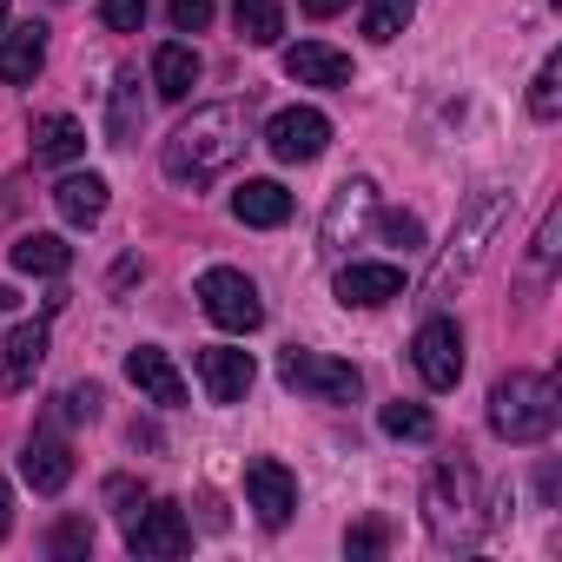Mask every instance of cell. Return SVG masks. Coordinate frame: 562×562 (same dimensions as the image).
Segmentation results:
<instances>
[{"mask_svg": "<svg viewBox=\"0 0 562 562\" xmlns=\"http://www.w3.org/2000/svg\"><path fill=\"white\" fill-rule=\"evenodd\" d=\"M238 159H245V113L238 106H199L192 120L172 126V139L159 153L166 179L172 186H192V192H205L212 179H225Z\"/></svg>", "mask_w": 562, "mask_h": 562, "instance_id": "6da1fadb", "label": "cell"}, {"mask_svg": "<svg viewBox=\"0 0 562 562\" xmlns=\"http://www.w3.org/2000/svg\"><path fill=\"white\" fill-rule=\"evenodd\" d=\"M503 218H509V192H503V186H483V192L463 205L457 232L443 238V251H437V265H430V278H424V305H443L457 285H470V271L490 258Z\"/></svg>", "mask_w": 562, "mask_h": 562, "instance_id": "7a4b0ae2", "label": "cell"}, {"mask_svg": "<svg viewBox=\"0 0 562 562\" xmlns=\"http://www.w3.org/2000/svg\"><path fill=\"white\" fill-rule=\"evenodd\" d=\"M555 417H562V397H555V384L542 371H509L490 391V424L509 443H542L555 430Z\"/></svg>", "mask_w": 562, "mask_h": 562, "instance_id": "3957f363", "label": "cell"}, {"mask_svg": "<svg viewBox=\"0 0 562 562\" xmlns=\"http://www.w3.org/2000/svg\"><path fill=\"white\" fill-rule=\"evenodd\" d=\"M278 378H285V391H299V397H312V404H358V391H364L358 364L325 358V351H299V345L278 358Z\"/></svg>", "mask_w": 562, "mask_h": 562, "instance_id": "277c9868", "label": "cell"}, {"mask_svg": "<svg viewBox=\"0 0 562 562\" xmlns=\"http://www.w3.org/2000/svg\"><path fill=\"white\" fill-rule=\"evenodd\" d=\"M424 516H430V536L437 542H463L470 522H476V470L470 463H443L424 490Z\"/></svg>", "mask_w": 562, "mask_h": 562, "instance_id": "5b68a950", "label": "cell"}, {"mask_svg": "<svg viewBox=\"0 0 562 562\" xmlns=\"http://www.w3.org/2000/svg\"><path fill=\"white\" fill-rule=\"evenodd\" d=\"M199 305H205V318L218 325V331H258L265 325V305H258V285L245 271H232V265H212L205 278H199Z\"/></svg>", "mask_w": 562, "mask_h": 562, "instance_id": "8992f818", "label": "cell"}, {"mask_svg": "<svg viewBox=\"0 0 562 562\" xmlns=\"http://www.w3.org/2000/svg\"><path fill=\"white\" fill-rule=\"evenodd\" d=\"M265 146H271V159H285V166H312L331 146V120L318 106H285V113H271Z\"/></svg>", "mask_w": 562, "mask_h": 562, "instance_id": "52a82bcc", "label": "cell"}, {"mask_svg": "<svg viewBox=\"0 0 562 562\" xmlns=\"http://www.w3.org/2000/svg\"><path fill=\"white\" fill-rule=\"evenodd\" d=\"M411 364H417V378L430 391H457V378H463V331L450 318H424L417 338H411Z\"/></svg>", "mask_w": 562, "mask_h": 562, "instance_id": "ba28073f", "label": "cell"}, {"mask_svg": "<svg viewBox=\"0 0 562 562\" xmlns=\"http://www.w3.org/2000/svg\"><path fill=\"white\" fill-rule=\"evenodd\" d=\"M245 503H251V516L265 529H285L292 509H299V476L278 463V457H251L245 463Z\"/></svg>", "mask_w": 562, "mask_h": 562, "instance_id": "9c48e42d", "label": "cell"}, {"mask_svg": "<svg viewBox=\"0 0 562 562\" xmlns=\"http://www.w3.org/2000/svg\"><path fill=\"white\" fill-rule=\"evenodd\" d=\"M371 212H378V186L371 179H345L338 192H331V205H325V225H318V251L325 258H338L364 225H371Z\"/></svg>", "mask_w": 562, "mask_h": 562, "instance_id": "30bf717a", "label": "cell"}, {"mask_svg": "<svg viewBox=\"0 0 562 562\" xmlns=\"http://www.w3.org/2000/svg\"><path fill=\"white\" fill-rule=\"evenodd\" d=\"M126 549L133 555H186L192 549V522L179 516V503H146L126 529Z\"/></svg>", "mask_w": 562, "mask_h": 562, "instance_id": "8fae6325", "label": "cell"}, {"mask_svg": "<svg viewBox=\"0 0 562 562\" xmlns=\"http://www.w3.org/2000/svg\"><path fill=\"white\" fill-rule=\"evenodd\" d=\"M126 378H133V391H139L146 404H159V411H179V404H186V378H179V364H172L159 345L126 351Z\"/></svg>", "mask_w": 562, "mask_h": 562, "instance_id": "7c38bea8", "label": "cell"}, {"mask_svg": "<svg viewBox=\"0 0 562 562\" xmlns=\"http://www.w3.org/2000/svg\"><path fill=\"white\" fill-rule=\"evenodd\" d=\"M251 378H258L251 351H232V345H212V351H199V384H205V397H212V404H245Z\"/></svg>", "mask_w": 562, "mask_h": 562, "instance_id": "4fadbf2b", "label": "cell"}, {"mask_svg": "<svg viewBox=\"0 0 562 562\" xmlns=\"http://www.w3.org/2000/svg\"><path fill=\"white\" fill-rule=\"evenodd\" d=\"M391 299H404V271L397 265H338V305H358V312H378V305H391Z\"/></svg>", "mask_w": 562, "mask_h": 562, "instance_id": "5bb4252c", "label": "cell"}, {"mask_svg": "<svg viewBox=\"0 0 562 562\" xmlns=\"http://www.w3.org/2000/svg\"><path fill=\"white\" fill-rule=\"evenodd\" d=\"M21 476H27L41 496H60V490L74 483V450H67L54 430H41V437H27V450H21Z\"/></svg>", "mask_w": 562, "mask_h": 562, "instance_id": "9a60e30c", "label": "cell"}, {"mask_svg": "<svg viewBox=\"0 0 562 562\" xmlns=\"http://www.w3.org/2000/svg\"><path fill=\"white\" fill-rule=\"evenodd\" d=\"M41 364H47V325H14L0 345V391H27Z\"/></svg>", "mask_w": 562, "mask_h": 562, "instance_id": "2e32d148", "label": "cell"}, {"mask_svg": "<svg viewBox=\"0 0 562 562\" xmlns=\"http://www.w3.org/2000/svg\"><path fill=\"white\" fill-rule=\"evenodd\" d=\"M285 80H299V87H351V54H338L325 41H299L285 54Z\"/></svg>", "mask_w": 562, "mask_h": 562, "instance_id": "e0dca14e", "label": "cell"}, {"mask_svg": "<svg viewBox=\"0 0 562 562\" xmlns=\"http://www.w3.org/2000/svg\"><path fill=\"white\" fill-rule=\"evenodd\" d=\"M232 218L271 232V225H285V218H292V192L278 186V179H245V186L232 192Z\"/></svg>", "mask_w": 562, "mask_h": 562, "instance_id": "ac0fdd59", "label": "cell"}, {"mask_svg": "<svg viewBox=\"0 0 562 562\" xmlns=\"http://www.w3.org/2000/svg\"><path fill=\"white\" fill-rule=\"evenodd\" d=\"M41 67H47V27L41 21H27L21 34L0 41V80H8V87H34Z\"/></svg>", "mask_w": 562, "mask_h": 562, "instance_id": "d6986e66", "label": "cell"}, {"mask_svg": "<svg viewBox=\"0 0 562 562\" xmlns=\"http://www.w3.org/2000/svg\"><path fill=\"white\" fill-rule=\"evenodd\" d=\"M54 205H60L67 225H100L106 218V179L100 172H67L54 186Z\"/></svg>", "mask_w": 562, "mask_h": 562, "instance_id": "ffe728a7", "label": "cell"}, {"mask_svg": "<svg viewBox=\"0 0 562 562\" xmlns=\"http://www.w3.org/2000/svg\"><path fill=\"white\" fill-rule=\"evenodd\" d=\"M192 87H199V54L186 41H166L153 54V93L159 100H192Z\"/></svg>", "mask_w": 562, "mask_h": 562, "instance_id": "44dd1931", "label": "cell"}, {"mask_svg": "<svg viewBox=\"0 0 562 562\" xmlns=\"http://www.w3.org/2000/svg\"><path fill=\"white\" fill-rule=\"evenodd\" d=\"M87 153V126L74 120V113H47V120H34V159H47V166H74Z\"/></svg>", "mask_w": 562, "mask_h": 562, "instance_id": "7402d4cb", "label": "cell"}, {"mask_svg": "<svg viewBox=\"0 0 562 562\" xmlns=\"http://www.w3.org/2000/svg\"><path fill=\"white\" fill-rule=\"evenodd\" d=\"M74 265V245L60 238V232H27V238H14V271H27V278H60Z\"/></svg>", "mask_w": 562, "mask_h": 562, "instance_id": "603a6c76", "label": "cell"}, {"mask_svg": "<svg viewBox=\"0 0 562 562\" xmlns=\"http://www.w3.org/2000/svg\"><path fill=\"white\" fill-rule=\"evenodd\" d=\"M139 120H146L139 74H120V80H113V113H106V146H133V139H139Z\"/></svg>", "mask_w": 562, "mask_h": 562, "instance_id": "cb8c5ba5", "label": "cell"}, {"mask_svg": "<svg viewBox=\"0 0 562 562\" xmlns=\"http://www.w3.org/2000/svg\"><path fill=\"white\" fill-rule=\"evenodd\" d=\"M232 27H238L245 47H271L278 34H285V8H278V0H238V8H232Z\"/></svg>", "mask_w": 562, "mask_h": 562, "instance_id": "d4e9b609", "label": "cell"}, {"mask_svg": "<svg viewBox=\"0 0 562 562\" xmlns=\"http://www.w3.org/2000/svg\"><path fill=\"white\" fill-rule=\"evenodd\" d=\"M411 14H417V0H371L364 8V41H397L404 27H411Z\"/></svg>", "mask_w": 562, "mask_h": 562, "instance_id": "484cf974", "label": "cell"}, {"mask_svg": "<svg viewBox=\"0 0 562 562\" xmlns=\"http://www.w3.org/2000/svg\"><path fill=\"white\" fill-rule=\"evenodd\" d=\"M529 113H536L542 126L562 113V54H549V60L536 67V87H529Z\"/></svg>", "mask_w": 562, "mask_h": 562, "instance_id": "4316f807", "label": "cell"}, {"mask_svg": "<svg viewBox=\"0 0 562 562\" xmlns=\"http://www.w3.org/2000/svg\"><path fill=\"white\" fill-rule=\"evenodd\" d=\"M378 424H384L391 437H411V443H424V437L437 430V417H430L424 404H404V397H397V404H384V417H378Z\"/></svg>", "mask_w": 562, "mask_h": 562, "instance_id": "83f0119b", "label": "cell"}, {"mask_svg": "<svg viewBox=\"0 0 562 562\" xmlns=\"http://www.w3.org/2000/svg\"><path fill=\"white\" fill-rule=\"evenodd\" d=\"M100 21L113 34H139L146 27V0H100Z\"/></svg>", "mask_w": 562, "mask_h": 562, "instance_id": "f1b7e54d", "label": "cell"}, {"mask_svg": "<svg viewBox=\"0 0 562 562\" xmlns=\"http://www.w3.org/2000/svg\"><path fill=\"white\" fill-rule=\"evenodd\" d=\"M172 27H179V34L212 27V0H172Z\"/></svg>", "mask_w": 562, "mask_h": 562, "instance_id": "f546056e", "label": "cell"}, {"mask_svg": "<svg viewBox=\"0 0 562 562\" xmlns=\"http://www.w3.org/2000/svg\"><path fill=\"white\" fill-rule=\"evenodd\" d=\"M80 549H93V522H60L54 529V555H80Z\"/></svg>", "mask_w": 562, "mask_h": 562, "instance_id": "4dcf8cb0", "label": "cell"}, {"mask_svg": "<svg viewBox=\"0 0 562 562\" xmlns=\"http://www.w3.org/2000/svg\"><path fill=\"white\" fill-rule=\"evenodd\" d=\"M384 238H391V245H417V238H424V225H417L411 212H384Z\"/></svg>", "mask_w": 562, "mask_h": 562, "instance_id": "1f68e13d", "label": "cell"}, {"mask_svg": "<svg viewBox=\"0 0 562 562\" xmlns=\"http://www.w3.org/2000/svg\"><path fill=\"white\" fill-rule=\"evenodd\" d=\"M60 404H67V417H74V424H93V417H100V391H93V384H87V391H67Z\"/></svg>", "mask_w": 562, "mask_h": 562, "instance_id": "d6a6232c", "label": "cell"}, {"mask_svg": "<svg viewBox=\"0 0 562 562\" xmlns=\"http://www.w3.org/2000/svg\"><path fill=\"white\" fill-rule=\"evenodd\" d=\"M345 549H351V555H378V549H384V522H358V529L345 536Z\"/></svg>", "mask_w": 562, "mask_h": 562, "instance_id": "836d02e7", "label": "cell"}, {"mask_svg": "<svg viewBox=\"0 0 562 562\" xmlns=\"http://www.w3.org/2000/svg\"><path fill=\"white\" fill-rule=\"evenodd\" d=\"M529 258H536V265H549V258H555V212L542 218V232H536V245H529Z\"/></svg>", "mask_w": 562, "mask_h": 562, "instance_id": "e575fe53", "label": "cell"}, {"mask_svg": "<svg viewBox=\"0 0 562 562\" xmlns=\"http://www.w3.org/2000/svg\"><path fill=\"white\" fill-rule=\"evenodd\" d=\"M345 8H351V0H305L312 21H331V14H345Z\"/></svg>", "mask_w": 562, "mask_h": 562, "instance_id": "d590c367", "label": "cell"}, {"mask_svg": "<svg viewBox=\"0 0 562 562\" xmlns=\"http://www.w3.org/2000/svg\"><path fill=\"white\" fill-rule=\"evenodd\" d=\"M14 529V490H8V476H0V536Z\"/></svg>", "mask_w": 562, "mask_h": 562, "instance_id": "8d00e7d4", "label": "cell"}, {"mask_svg": "<svg viewBox=\"0 0 562 562\" xmlns=\"http://www.w3.org/2000/svg\"><path fill=\"white\" fill-rule=\"evenodd\" d=\"M0 27H8V0H0Z\"/></svg>", "mask_w": 562, "mask_h": 562, "instance_id": "74e56055", "label": "cell"}]
</instances>
